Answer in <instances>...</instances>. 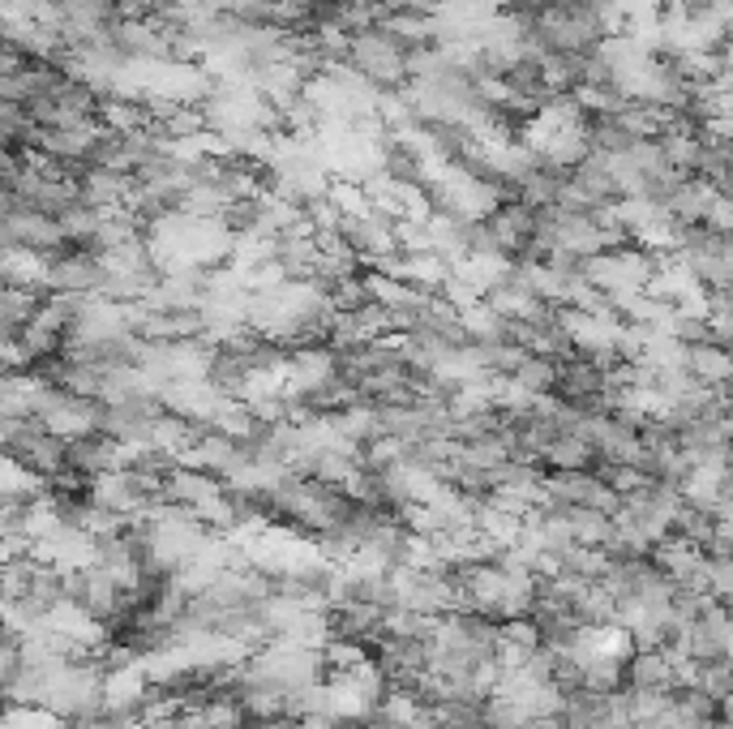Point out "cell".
I'll use <instances>...</instances> for the list:
<instances>
[{
	"label": "cell",
	"instance_id": "cell-1",
	"mask_svg": "<svg viewBox=\"0 0 733 729\" xmlns=\"http://www.w3.org/2000/svg\"><path fill=\"white\" fill-rule=\"evenodd\" d=\"M506 378H515L528 396H549V391H558V361L554 357H540V352H528L524 364L515 373H506Z\"/></svg>",
	"mask_w": 733,
	"mask_h": 729
}]
</instances>
